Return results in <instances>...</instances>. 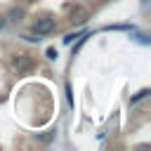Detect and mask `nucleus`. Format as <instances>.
I'll return each mask as SVG.
<instances>
[{
  "label": "nucleus",
  "instance_id": "nucleus-1",
  "mask_svg": "<svg viewBox=\"0 0 151 151\" xmlns=\"http://www.w3.org/2000/svg\"><path fill=\"white\" fill-rule=\"evenodd\" d=\"M52 31H54V19L40 17V19L33 21V33H35V35H47V33H52Z\"/></svg>",
  "mask_w": 151,
  "mask_h": 151
},
{
  "label": "nucleus",
  "instance_id": "nucleus-2",
  "mask_svg": "<svg viewBox=\"0 0 151 151\" xmlns=\"http://www.w3.org/2000/svg\"><path fill=\"white\" fill-rule=\"evenodd\" d=\"M31 64H33V59H31L28 54H19V57H14V59H12V68H14V71H19V73L28 71V68H31Z\"/></svg>",
  "mask_w": 151,
  "mask_h": 151
},
{
  "label": "nucleus",
  "instance_id": "nucleus-3",
  "mask_svg": "<svg viewBox=\"0 0 151 151\" xmlns=\"http://www.w3.org/2000/svg\"><path fill=\"white\" fill-rule=\"evenodd\" d=\"M146 94H149V90H146V87H144V90H139L137 94H132V97H130V104H137V101H139V99H144Z\"/></svg>",
  "mask_w": 151,
  "mask_h": 151
},
{
  "label": "nucleus",
  "instance_id": "nucleus-4",
  "mask_svg": "<svg viewBox=\"0 0 151 151\" xmlns=\"http://www.w3.org/2000/svg\"><path fill=\"white\" fill-rule=\"evenodd\" d=\"M80 35H83L80 31H76V33H68V35L64 38V42H66V45H71V42H73V38H80Z\"/></svg>",
  "mask_w": 151,
  "mask_h": 151
},
{
  "label": "nucleus",
  "instance_id": "nucleus-5",
  "mask_svg": "<svg viewBox=\"0 0 151 151\" xmlns=\"http://www.w3.org/2000/svg\"><path fill=\"white\" fill-rule=\"evenodd\" d=\"M127 24H118V26H106V31H127Z\"/></svg>",
  "mask_w": 151,
  "mask_h": 151
},
{
  "label": "nucleus",
  "instance_id": "nucleus-6",
  "mask_svg": "<svg viewBox=\"0 0 151 151\" xmlns=\"http://www.w3.org/2000/svg\"><path fill=\"white\" fill-rule=\"evenodd\" d=\"M45 54H47V59H57V50H54V47H47Z\"/></svg>",
  "mask_w": 151,
  "mask_h": 151
},
{
  "label": "nucleus",
  "instance_id": "nucleus-7",
  "mask_svg": "<svg viewBox=\"0 0 151 151\" xmlns=\"http://www.w3.org/2000/svg\"><path fill=\"white\" fill-rule=\"evenodd\" d=\"M137 40H139V42H144V45H146V42H149V38H146V35H144V33H139V35H137Z\"/></svg>",
  "mask_w": 151,
  "mask_h": 151
},
{
  "label": "nucleus",
  "instance_id": "nucleus-8",
  "mask_svg": "<svg viewBox=\"0 0 151 151\" xmlns=\"http://www.w3.org/2000/svg\"><path fill=\"white\" fill-rule=\"evenodd\" d=\"M5 24H7V21H5L2 17H0V28H5Z\"/></svg>",
  "mask_w": 151,
  "mask_h": 151
}]
</instances>
